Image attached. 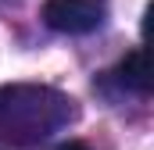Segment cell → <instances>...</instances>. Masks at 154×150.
<instances>
[{"mask_svg": "<svg viewBox=\"0 0 154 150\" xmlns=\"http://www.w3.org/2000/svg\"><path fill=\"white\" fill-rule=\"evenodd\" d=\"M72 118V100L50 86H4L0 89V140L32 147L54 136Z\"/></svg>", "mask_w": 154, "mask_h": 150, "instance_id": "6da1fadb", "label": "cell"}, {"mask_svg": "<svg viewBox=\"0 0 154 150\" xmlns=\"http://www.w3.org/2000/svg\"><path fill=\"white\" fill-rule=\"evenodd\" d=\"M108 18V0H47L43 4V22L54 32L82 36L100 29Z\"/></svg>", "mask_w": 154, "mask_h": 150, "instance_id": "7a4b0ae2", "label": "cell"}, {"mask_svg": "<svg viewBox=\"0 0 154 150\" xmlns=\"http://www.w3.org/2000/svg\"><path fill=\"white\" fill-rule=\"evenodd\" d=\"M115 79L125 86V89H133V93H151V68H147V54L143 50H129L122 61H118L115 68Z\"/></svg>", "mask_w": 154, "mask_h": 150, "instance_id": "3957f363", "label": "cell"}, {"mask_svg": "<svg viewBox=\"0 0 154 150\" xmlns=\"http://www.w3.org/2000/svg\"><path fill=\"white\" fill-rule=\"evenodd\" d=\"M54 150H90V147L79 143V140H68V143H61V147H54Z\"/></svg>", "mask_w": 154, "mask_h": 150, "instance_id": "277c9868", "label": "cell"}]
</instances>
